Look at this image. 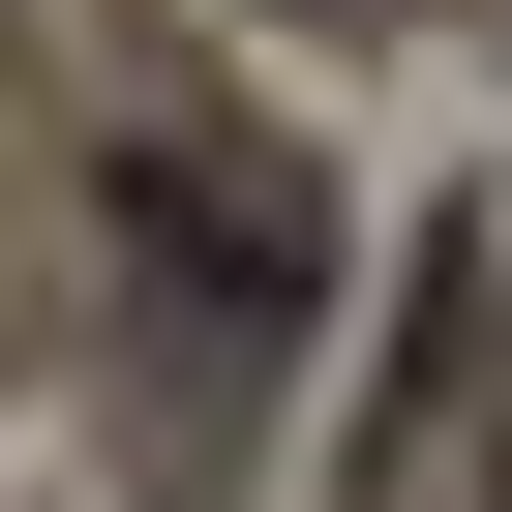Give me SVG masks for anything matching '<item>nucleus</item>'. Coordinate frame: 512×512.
<instances>
[{"label":"nucleus","instance_id":"1","mask_svg":"<svg viewBox=\"0 0 512 512\" xmlns=\"http://www.w3.org/2000/svg\"><path fill=\"white\" fill-rule=\"evenodd\" d=\"M121 272H151V422H241L332 241H302V181H272V151H151V181H121Z\"/></svg>","mask_w":512,"mask_h":512}]
</instances>
